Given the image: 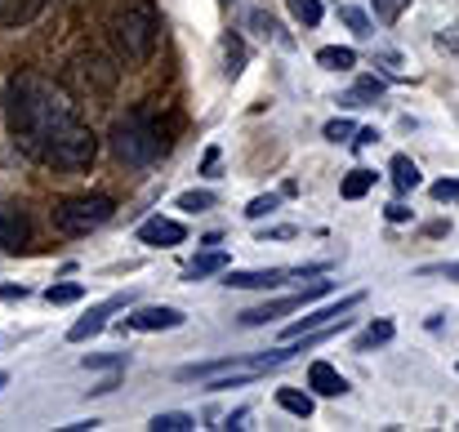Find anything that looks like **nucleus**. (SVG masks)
<instances>
[{
  "label": "nucleus",
  "instance_id": "nucleus-1",
  "mask_svg": "<svg viewBox=\"0 0 459 432\" xmlns=\"http://www.w3.org/2000/svg\"><path fill=\"white\" fill-rule=\"evenodd\" d=\"M4 117H9V134L22 151H31L40 165L76 174L94 165L99 139L90 130V121L76 112V103L45 81L40 72H18L4 90Z\"/></svg>",
  "mask_w": 459,
  "mask_h": 432
},
{
  "label": "nucleus",
  "instance_id": "nucleus-2",
  "mask_svg": "<svg viewBox=\"0 0 459 432\" xmlns=\"http://www.w3.org/2000/svg\"><path fill=\"white\" fill-rule=\"evenodd\" d=\"M156 36H160V22H156V9L148 0H121L112 9V45L130 67H143L152 58Z\"/></svg>",
  "mask_w": 459,
  "mask_h": 432
},
{
  "label": "nucleus",
  "instance_id": "nucleus-3",
  "mask_svg": "<svg viewBox=\"0 0 459 432\" xmlns=\"http://www.w3.org/2000/svg\"><path fill=\"white\" fill-rule=\"evenodd\" d=\"M112 156H117L121 165H134V169L152 165L156 156H160V130H156L143 112H126V117L112 125Z\"/></svg>",
  "mask_w": 459,
  "mask_h": 432
},
{
  "label": "nucleus",
  "instance_id": "nucleus-4",
  "mask_svg": "<svg viewBox=\"0 0 459 432\" xmlns=\"http://www.w3.org/2000/svg\"><path fill=\"white\" fill-rule=\"evenodd\" d=\"M117 214V201L103 196V192H85V196H67L54 205V228L63 237H90L99 232L108 219Z\"/></svg>",
  "mask_w": 459,
  "mask_h": 432
},
{
  "label": "nucleus",
  "instance_id": "nucleus-5",
  "mask_svg": "<svg viewBox=\"0 0 459 432\" xmlns=\"http://www.w3.org/2000/svg\"><path fill=\"white\" fill-rule=\"evenodd\" d=\"M334 286V281H307L299 294H290V298H277V303H264V307H250V312H241V325H268V321H277V316H286V312H299L307 303H316L325 289Z\"/></svg>",
  "mask_w": 459,
  "mask_h": 432
},
{
  "label": "nucleus",
  "instance_id": "nucleus-6",
  "mask_svg": "<svg viewBox=\"0 0 459 432\" xmlns=\"http://www.w3.org/2000/svg\"><path fill=\"white\" fill-rule=\"evenodd\" d=\"M366 303V294H343L339 303H325V307H316V312H304L299 321H290L286 330H281V339L286 343H295V339H304L312 330H321V325H330V321H339V316H348V312H357Z\"/></svg>",
  "mask_w": 459,
  "mask_h": 432
},
{
  "label": "nucleus",
  "instance_id": "nucleus-7",
  "mask_svg": "<svg viewBox=\"0 0 459 432\" xmlns=\"http://www.w3.org/2000/svg\"><path fill=\"white\" fill-rule=\"evenodd\" d=\"M183 321H187V312H183V307H165V303H156V307H139V312H130V316H126V325H130V330H139V334L178 330Z\"/></svg>",
  "mask_w": 459,
  "mask_h": 432
},
{
  "label": "nucleus",
  "instance_id": "nucleus-8",
  "mask_svg": "<svg viewBox=\"0 0 459 432\" xmlns=\"http://www.w3.org/2000/svg\"><path fill=\"white\" fill-rule=\"evenodd\" d=\"M126 303H130V294H117V298H108V303L90 307V316H81V321L67 330V343H85V339L103 334V330H108V316H112V312H121Z\"/></svg>",
  "mask_w": 459,
  "mask_h": 432
},
{
  "label": "nucleus",
  "instance_id": "nucleus-9",
  "mask_svg": "<svg viewBox=\"0 0 459 432\" xmlns=\"http://www.w3.org/2000/svg\"><path fill=\"white\" fill-rule=\"evenodd\" d=\"M31 241V219L18 205H0V250H22Z\"/></svg>",
  "mask_w": 459,
  "mask_h": 432
},
{
  "label": "nucleus",
  "instance_id": "nucleus-10",
  "mask_svg": "<svg viewBox=\"0 0 459 432\" xmlns=\"http://www.w3.org/2000/svg\"><path fill=\"white\" fill-rule=\"evenodd\" d=\"M139 241H143V246H156V250H169V246H183V241H187V228L156 214V219H148V223L139 228Z\"/></svg>",
  "mask_w": 459,
  "mask_h": 432
},
{
  "label": "nucleus",
  "instance_id": "nucleus-11",
  "mask_svg": "<svg viewBox=\"0 0 459 432\" xmlns=\"http://www.w3.org/2000/svg\"><path fill=\"white\" fill-rule=\"evenodd\" d=\"M307 388H312L316 397H343V393H348V379H343L330 361H312V366H307Z\"/></svg>",
  "mask_w": 459,
  "mask_h": 432
},
{
  "label": "nucleus",
  "instance_id": "nucleus-12",
  "mask_svg": "<svg viewBox=\"0 0 459 432\" xmlns=\"http://www.w3.org/2000/svg\"><path fill=\"white\" fill-rule=\"evenodd\" d=\"M286 277H290L286 268H250V272H228L223 286H232V289H277Z\"/></svg>",
  "mask_w": 459,
  "mask_h": 432
},
{
  "label": "nucleus",
  "instance_id": "nucleus-13",
  "mask_svg": "<svg viewBox=\"0 0 459 432\" xmlns=\"http://www.w3.org/2000/svg\"><path fill=\"white\" fill-rule=\"evenodd\" d=\"M219 54H223V76L237 81V76L246 72V40H241L237 31H223V36H219Z\"/></svg>",
  "mask_w": 459,
  "mask_h": 432
},
{
  "label": "nucleus",
  "instance_id": "nucleus-14",
  "mask_svg": "<svg viewBox=\"0 0 459 432\" xmlns=\"http://www.w3.org/2000/svg\"><path fill=\"white\" fill-rule=\"evenodd\" d=\"M237 366H246L241 357H219V361H201V366H178V375L174 379H183V384H192V379H214V375H228V370H237ZM255 366V361H250ZM264 370V366H259Z\"/></svg>",
  "mask_w": 459,
  "mask_h": 432
},
{
  "label": "nucleus",
  "instance_id": "nucleus-15",
  "mask_svg": "<svg viewBox=\"0 0 459 432\" xmlns=\"http://www.w3.org/2000/svg\"><path fill=\"white\" fill-rule=\"evenodd\" d=\"M214 272H228V250H205V255H196V259L183 268L187 281H205V277H214Z\"/></svg>",
  "mask_w": 459,
  "mask_h": 432
},
{
  "label": "nucleus",
  "instance_id": "nucleus-16",
  "mask_svg": "<svg viewBox=\"0 0 459 432\" xmlns=\"http://www.w3.org/2000/svg\"><path fill=\"white\" fill-rule=\"evenodd\" d=\"M375 99H384V81H379V76H361L339 103H343V108H370Z\"/></svg>",
  "mask_w": 459,
  "mask_h": 432
},
{
  "label": "nucleus",
  "instance_id": "nucleus-17",
  "mask_svg": "<svg viewBox=\"0 0 459 432\" xmlns=\"http://www.w3.org/2000/svg\"><path fill=\"white\" fill-rule=\"evenodd\" d=\"M316 63H321L325 72H348V67H357V49H348V45H325V49H316Z\"/></svg>",
  "mask_w": 459,
  "mask_h": 432
},
{
  "label": "nucleus",
  "instance_id": "nucleus-18",
  "mask_svg": "<svg viewBox=\"0 0 459 432\" xmlns=\"http://www.w3.org/2000/svg\"><path fill=\"white\" fill-rule=\"evenodd\" d=\"M370 187H375V169H361V165H357V169H348V174H343V183H339L343 201H361Z\"/></svg>",
  "mask_w": 459,
  "mask_h": 432
},
{
  "label": "nucleus",
  "instance_id": "nucleus-19",
  "mask_svg": "<svg viewBox=\"0 0 459 432\" xmlns=\"http://www.w3.org/2000/svg\"><path fill=\"white\" fill-rule=\"evenodd\" d=\"M393 334H397V325H393V321H370V325L357 334V343H352V348H357V352H370V348H384Z\"/></svg>",
  "mask_w": 459,
  "mask_h": 432
},
{
  "label": "nucleus",
  "instance_id": "nucleus-20",
  "mask_svg": "<svg viewBox=\"0 0 459 432\" xmlns=\"http://www.w3.org/2000/svg\"><path fill=\"white\" fill-rule=\"evenodd\" d=\"M250 27H255L259 36H268V40H277L281 49H290V45H295V40H290V36L281 31V22H277L273 13H264V9H255V13H250Z\"/></svg>",
  "mask_w": 459,
  "mask_h": 432
},
{
  "label": "nucleus",
  "instance_id": "nucleus-21",
  "mask_svg": "<svg viewBox=\"0 0 459 432\" xmlns=\"http://www.w3.org/2000/svg\"><path fill=\"white\" fill-rule=\"evenodd\" d=\"M277 406H281L286 415L307 419V415H312V393H299V388H277Z\"/></svg>",
  "mask_w": 459,
  "mask_h": 432
},
{
  "label": "nucleus",
  "instance_id": "nucleus-22",
  "mask_svg": "<svg viewBox=\"0 0 459 432\" xmlns=\"http://www.w3.org/2000/svg\"><path fill=\"white\" fill-rule=\"evenodd\" d=\"M388 169H393V183H397L402 192H415V187H420V165H415L411 156H393Z\"/></svg>",
  "mask_w": 459,
  "mask_h": 432
},
{
  "label": "nucleus",
  "instance_id": "nucleus-23",
  "mask_svg": "<svg viewBox=\"0 0 459 432\" xmlns=\"http://www.w3.org/2000/svg\"><path fill=\"white\" fill-rule=\"evenodd\" d=\"M148 428L152 432H187V428H196V419L183 415V410H160V415H152Z\"/></svg>",
  "mask_w": 459,
  "mask_h": 432
},
{
  "label": "nucleus",
  "instance_id": "nucleus-24",
  "mask_svg": "<svg viewBox=\"0 0 459 432\" xmlns=\"http://www.w3.org/2000/svg\"><path fill=\"white\" fill-rule=\"evenodd\" d=\"M81 298H85L81 281H58V286L45 289V303H54V307H67V303H81Z\"/></svg>",
  "mask_w": 459,
  "mask_h": 432
},
{
  "label": "nucleus",
  "instance_id": "nucleus-25",
  "mask_svg": "<svg viewBox=\"0 0 459 432\" xmlns=\"http://www.w3.org/2000/svg\"><path fill=\"white\" fill-rule=\"evenodd\" d=\"M339 18L348 22V31H352V36H361V40H366V36H375V22H370V18H366L361 9H352V4H343V9H339Z\"/></svg>",
  "mask_w": 459,
  "mask_h": 432
},
{
  "label": "nucleus",
  "instance_id": "nucleus-26",
  "mask_svg": "<svg viewBox=\"0 0 459 432\" xmlns=\"http://www.w3.org/2000/svg\"><path fill=\"white\" fill-rule=\"evenodd\" d=\"M210 205H214V192H183L178 196V210H187V214H201Z\"/></svg>",
  "mask_w": 459,
  "mask_h": 432
},
{
  "label": "nucleus",
  "instance_id": "nucleus-27",
  "mask_svg": "<svg viewBox=\"0 0 459 432\" xmlns=\"http://www.w3.org/2000/svg\"><path fill=\"white\" fill-rule=\"evenodd\" d=\"M290 9H295V18H299L304 27H316V22H321V0H290Z\"/></svg>",
  "mask_w": 459,
  "mask_h": 432
},
{
  "label": "nucleus",
  "instance_id": "nucleus-28",
  "mask_svg": "<svg viewBox=\"0 0 459 432\" xmlns=\"http://www.w3.org/2000/svg\"><path fill=\"white\" fill-rule=\"evenodd\" d=\"M429 192H433V201H442V205H459V178H437Z\"/></svg>",
  "mask_w": 459,
  "mask_h": 432
},
{
  "label": "nucleus",
  "instance_id": "nucleus-29",
  "mask_svg": "<svg viewBox=\"0 0 459 432\" xmlns=\"http://www.w3.org/2000/svg\"><path fill=\"white\" fill-rule=\"evenodd\" d=\"M370 4H375V13H379L384 22H397V18L411 9V0H370Z\"/></svg>",
  "mask_w": 459,
  "mask_h": 432
},
{
  "label": "nucleus",
  "instance_id": "nucleus-30",
  "mask_svg": "<svg viewBox=\"0 0 459 432\" xmlns=\"http://www.w3.org/2000/svg\"><path fill=\"white\" fill-rule=\"evenodd\" d=\"M420 277H446V281H459V264H424Z\"/></svg>",
  "mask_w": 459,
  "mask_h": 432
},
{
  "label": "nucleus",
  "instance_id": "nucleus-31",
  "mask_svg": "<svg viewBox=\"0 0 459 432\" xmlns=\"http://www.w3.org/2000/svg\"><path fill=\"white\" fill-rule=\"evenodd\" d=\"M321 134H325L330 143H343V139L352 134V121H343V117H339V121H325V130H321Z\"/></svg>",
  "mask_w": 459,
  "mask_h": 432
},
{
  "label": "nucleus",
  "instance_id": "nucleus-32",
  "mask_svg": "<svg viewBox=\"0 0 459 432\" xmlns=\"http://www.w3.org/2000/svg\"><path fill=\"white\" fill-rule=\"evenodd\" d=\"M277 210V196H255L250 205H246V219H264V214H273Z\"/></svg>",
  "mask_w": 459,
  "mask_h": 432
},
{
  "label": "nucleus",
  "instance_id": "nucleus-33",
  "mask_svg": "<svg viewBox=\"0 0 459 432\" xmlns=\"http://www.w3.org/2000/svg\"><path fill=\"white\" fill-rule=\"evenodd\" d=\"M433 40H437V49H446V54H459V27H442V31H437Z\"/></svg>",
  "mask_w": 459,
  "mask_h": 432
},
{
  "label": "nucleus",
  "instance_id": "nucleus-34",
  "mask_svg": "<svg viewBox=\"0 0 459 432\" xmlns=\"http://www.w3.org/2000/svg\"><path fill=\"white\" fill-rule=\"evenodd\" d=\"M384 214H388V223H406V219H411V210H406V205H397V201H393Z\"/></svg>",
  "mask_w": 459,
  "mask_h": 432
},
{
  "label": "nucleus",
  "instance_id": "nucleus-35",
  "mask_svg": "<svg viewBox=\"0 0 459 432\" xmlns=\"http://www.w3.org/2000/svg\"><path fill=\"white\" fill-rule=\"evenodd\" d=\"M81 366H85V370H90V366H126V357H85Z\"/></svg>",
  "mask_w": 459,
  "mask_h": 432
},
{
  "label": "nucleus",
  "instance_id": "nucleus-36",
  "mask_svg": "<svg viewBox=\"0 0 459 432\" xmlns=\"http://www.w3.org/2000/svg\"><path fill=\"white\" fill-rule=\"evenodd\" d=\"M295 237V228H268L264 232V241H290Z\"/></svg>",
  "mask_w": 459,
  "mask_h": 432
},
{
  "label": "nucleus",
  "instance_id": "nucleus-37",
  "mask_svg": "<svg viewBox=\"0 0 459 432\" xmlns=\"http://www.w3.org/2000/svg\"><path fill=\"white\" fill-rule=\"evenodd\" d=\"M201 169H205V174H214V169H219V147H210V151H205V160H201Z\"/></svg>",
  "mask_w": 459,
  "mask_h": 432
},
{
  "label": "nucleus",
  "instance_id": "nucleus-38",
  "mask_svg": "<svg viewBox=\"0 0 459 432\" xmlns=\"http://www.w3.org/2000/svg\"><path fill=\"white\" fill-rule=\"evenodd\" d=\"M375 139H379L375 130H357V139H352V147H370V143H375Z\"/></svg>",
  "mask_w": 459,
  "mask_h": 432
},
{
  "label": "nucleus",
  "instance_id": "nucleus-39",
  "mask_svg": "<svg viewBox=\"0 0 459 432\" xmlns=\"http://www.w3.org/2000/svg\"><path fill=\"white\" fill-rule=\"evenodd\" d=\"M99 428V419H76V424H67V432H94Z\"/></svg>",
  "mask_w": 459,
  "mask_h": 432
},
{
  "label": "nucleus",
  "instance_id": "nucleus-40",
  "mask_svg": "<svg viewBox=\"0 0 459 432\" xmlns=\"http://www.w3.org/2000/svg\"><path fill=\"white\" fill-rule=\"evenodd\" d=\"M0 298H27V286H0Z\"/></svg>",
  "mask_w": 459,
  "mask_h": 432
},
{
  "label": "nucleus",
  "instance_id": "nucleus-41",
  "mask_svg": "<svg viewBox=\"0 0 459 432\" xmlns=\"http://www.w3.org/2000/svg\"><path fill=\"white\" fill-rule=\"evenodd\" d=\"M246 415H250V410H232V415L223 419V428H241V419H246Z\"/></svg>",
  "mask_w": 459,
  "mask_h": 432
},
{
  "label": "nucleus",
  "instance_id": "nucleus-42",
  "mask_svg": "<svg viewBox=\"0 0 459 432\" xmlns=\"http://www.w3.org/2000/svg\"><path fill=\"white\" fill-rule=\"evenodd\" d=\"M4 384H9V370H0V388H4Z\"/></svg>",
  "mask_w": 459,
  "mask_h": 432
},
{
  "label": "nucleus",
  "instance_id": "nucleus-43",
  "mask_svg": "<svg viewBox=\"0 0 459 432\" xmlns=\"http://www.w3.org/2000/svg\"><path fill=\"white\" fill-rule=\"evenodd\" d=\"M219 4H232V0H219Z\"/></svg>",
  "mask_w": 459,
  "mask_h": 432
}]
</instances>
